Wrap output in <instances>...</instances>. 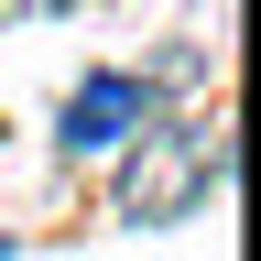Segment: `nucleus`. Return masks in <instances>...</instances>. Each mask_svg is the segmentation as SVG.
I'll return each mask as SVG.
<instances>
[{"mask_svg":"<svg viewBox=\"0 0 261 261\" xmlns=\"http://www.w3.org/2000/svg\"><path fill=\"white\" fill-rule=\"evenodd\" d=\"M142 109H152L142 76H87L76 98H65L55 142H65V152H109V142H130V120H142Z\"/></svg>","mask_w":261,"mask_h":261,"instance_id":"f03ea898","label":"nucleus"},{"mask_svg":"<svg viewBox=\"0 0 261 261\" xmlns=\"http://www.w3.org/2000/svg\"><path fill=\"white\" fill-rule=\"evenodd\" d=\"M207 185H218V130H185L174 120V130H142V152L120 163V196H109V207L130 228H174Z\"/></svg>","mask_w":261,"mask_h":261,"instance_id":"f257e3e1","label":"nucleus"}]
</instances>
